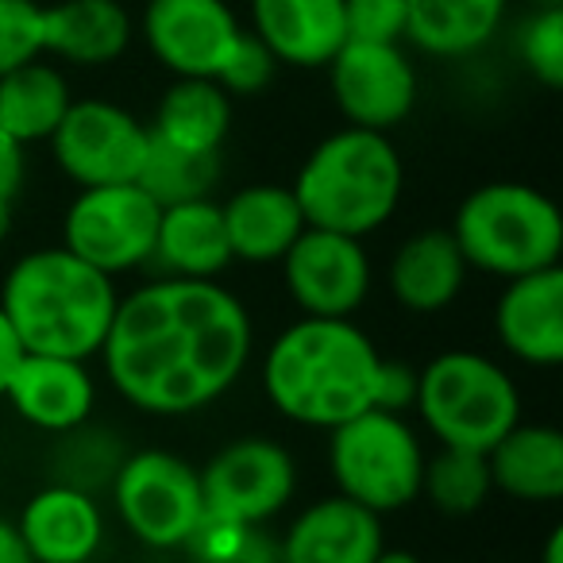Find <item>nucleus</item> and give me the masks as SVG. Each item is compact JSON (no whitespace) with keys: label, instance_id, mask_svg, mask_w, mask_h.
Wrapping results in <instances>:
<instances>
[{"label":"nucleus","instance_id":"f257e3e1","mask_svg":"<svg viewBox=\"0 0 563 563\" xmlns=\"http://www.w3.org/2000/svg\"><path fill=\"white\" fill-rule=\"evenodd\" d=\"M255 352V313L232 286L151 274L120 294L97 360L132 413L186 421L220 406L247 378Z\"/></svg>","mask_w":563,"mask_h":563},{"label":"nucleus","instance_id":"f03ea898","mask_svg":"<svg viewBox=\"0 0 563 563\" xmlns=\"http://www.w3.org/2000/svg\"><path fill=\"white\" fill-rule=\"evenodd\" d=\"M258 390L286 424L332 432L375 406V336L355 317H294L258 347Z\"/></svg>","mask_w":563,"mask_h":563},{"label":"nucleus","instance_id":"7ed1b4c3","mask_svg":"<svg viewBox=\"0 0 563 563\" xmlns=\"http://www.w3.org/2000/svg\"><path fill=\"white\" fill-rule=\"evenodd\" d=\"M120 282L63 243L27 247L0 274V309L24 352L97 360L120 306Z\"/></svg>","mask_w":563,"mask_h":563},{"label":"nucleus","instance_id":"20e7f679","mask_svg":"<svg viewBox=\"0 0 563 563\" xmlns=\"http://www.w3.org/2000/svg\"><path fill=\"white\" fill-rule=\"evenodd\" d=\"M309 228H329L355 240L383 232L406 197V163L390 132L336 128L301 158L290 181Z\"/></svg>","mask_w":563,"mask_h":563},{"label":"nucleus","instance_id":"39448f33","mask_svg":"<svg viewBox=\"0 0 563 563\" xmlns=\"http://www.w3.org/2000/svg\"><path fill=\"white\" fill-rule=\"evenodd\" d=\"M413 417L437 448L486 455L525 417V394L498 355L483 347H444L417 367Z\"/></svg>","mask_w":563,"mask_h":563},{"label":"nucleus","instance_id":"423d86ee","mask_svg":"<svg viewBox=\"0 0 563 563\" xmlns=\"http://www.w3.org/2000/svg\"><path fill=\"white\" fill-rule=\"evenodd\" d=\"M448 232L460 243L471 274H486L494 282L560 266L563 255L560 205L529 181L475 186L455 205Z\"/></svg>","mask_w":563,"mask_h":563},{"label":"nucleus","instance_id":"0eeeda50","mask_svg":"<svg viewBox=\"0 0 563 563\" xmlns=\"http://www.w3.org/2000/svg\"><path fill=\"white\" fill-rule=\"evenodd\" d=\"M424 460H429V440L413 417L386 413L375 406L336 424L324 448L332 490L378 517L406 514L421 501Z\"/></svg>","mask_w":563,"mask_h":563},{"label":"nucleus","instance_id":"6e6552de","mask_svg":"<svg viewBox=\"0 0 563 563\" xmlns=\"http://www.w3.org/2000/svg\"><path fill=\"white\" fill-rule=\"evenodd\" d=\"M104 494L120 529L147 552H181L205 521L201 471L163 444L128 448Z\"/></svg>","mask_w":563,"mask_h":563},{"label":"nucleus","instance_id":"1a4fd4ad","mask_svg":"<svg viewBox=\"0 0 563 563\" xmlns=\"http://www.w3.org/2000/svg\"><path fill=\"white\" fill-rule=\"evenodd\" d=\"M205 517L243 529H266L294 506L301 486L298 455L286 440L266 432H243L220 444L201 463Z\"/></svg>","mask_w":563,"mask_h":563},{"label":"nucleus","instance_id":"9d476101","mask_svg":"<svg viewBox=\"0 0 563 563\" xmlns=\"http://www.w3.org/2000/svg\"><path fill=\"white\" fill-rule=\"evenodd\" d=\"M158 212L163 209L140 181L74 189L58 220V243L120 282L151 266Z\"/></svg>","mask_w":563,"mask_h":563},{"label":"nucleus","instance_id":"9b49d317","mask_svg":"<svg viewBox=\"0 0 563 563\" xmlns=\"http://www.w3.org/2000/svg\"><path fill=\"white\" fill-rule=\"evenodd\" d=\"M47 147L51 163L74 189L124 186L140 178L151 147V128L120 101L74 97Z\"/></svg>","mask_w":563,"mask_h":563},{"label":"nucleus","instance_id":"f8f14e48","mask_svg":"<svg viewBox=\"0 0 563 563\" xmlns=\"http://www.w3.org/2000/svg\"><path fill=\"white\" fill-rule=\"evenodd\" d=\"M278 278L301 317H360L375 294V258L367 240L306 228L282 255Z\"/></svg>","mask_w":563,"mask_h":563},{"label":"nucleus","instance_id":"ddd939ff","mask_svg":"<svg viewBox=\"0 0 563 563\" xmlns=\"http://www.w3.org/2000/svg\"><path fill=\"white\" fill-rule=\"evenodd\" d=\"M329 93L344 124L367 132H394L417 109L421 78L406 43H360L347 40L332 55Z\"/></svg>","mask_w":563,"mask_h":563},{"label":"nucleus","instance_id":"4468645a","mask_svg":"<svg viewBox=\"0 0 563 563\" xmlns=\"http://www.w3.org/2000/svg\"><path fill=\"white\" fill-rule=\"evenodd\" d=\"M135 32L166 74L217 81L247 27L228 0H147Z\"/></svg>","mask_w":563,"mask_h":563},{"label":"nucleus","instance_id":"2eb2a0df","mask_svg":"<svg viewBox=\"0 0 563 563\" xmlns=\"http://www.w3.org/2000/svg\"><path fill=\"white\" fill-rule=\"evenodd\" d=\"M494 344L506 360L529 371H555L563 363V271H532L501 282L490 309Z\"/></svg>","mask_w":563,"mask_h":563},{"label":"nucleus","instance_id":"dca6fc26","mask_svg":"<svg viewBox=\"0 0 563 563\" xmlns=\"http://www.w3.org/2000/svg\"><path fill=\"white\" fill-rule=\"evenodd\" d=\"M386 548V517L344 494L298 506L274 537L278 563H375Z\"/></svg>","mask_w":563,"mask_h":563},{"label":"nucleus","instance_id":"f3484780","mask_svg":"<svg viewBox=\"0 0 563 563\" xmlns=\"http://www.w3.org/2000/svg\"><path fill=\"white\" fill-rule=\"evenodd\" d=\"M4 401L27 429L43 432V437H63V432L93 421L101 386H97L89 360L24 352V360L16 363L9 386H4Z\"/></svg>","mask_w":563,"mask_h":563},{"label":"nucleus","instance_id":"a211bd4d","mask_svg":"<svg viewBox=\"0 0 563 563\" xmlns=\"http://www.w3.org/2000/svg\"><path fill=\"white\" fill-rule=\"evenodd\" d=\"M16 529L35 563H93L109 544V509L101 494L51 478L20 506Z\"/></svg>","mask_w":563,"mask_h":563},{"label":"nucleus","instance_id":"6ab92c4d","mask_svg":"<svg viewBox=\"0 0 563 563\" xmlns=\"http://www.w3.org/2000/svg\"><path fill=\"white\" fill-rule=\"evenodd\" d=\"M471 266L448 228L409 232L386 263V294L409 317H440L463 298Z\"/></svg>","mask_w":563,"mask_h":563},{"label":"nucleus","instance_id":"aec40b11","mask_svg":"<svg viewBox=\"0 0 563 563\" xmlns=\"http://www.w3.org/2000/svg\"><path fill=\"white\" fill-rule=\"evenodd\" d=\"M247 32L290 70H324L347 43L344 0H247Z\"/></svg>","mask_w":563,"mask_h":563},{"label":"nucleus","instance_id":"412c9836","mask_svg":"<svg viewBox=\"0 0 563 563\" xmlns=\"http://www.w3.org/2000/svg\"><path fill=\"white\" fill-rule=\"evenodd\" d=\"M228 247L240 266H278L282 255L306 232V212L282 181H247L220 201Z\"/></svg>","mask_w":563,"mask_h":563},{"label":"nucleus","instance_id":"4be33fe9","mask_svg":"<svg viewBox=\"0 0 563 563\" xmlns=\"http://www.w3.org/2000/svg\"><path fill=\"white\" fill-rule=\"evenodd\" d=\"M235 266L228 247L220 197H194V201L166 205L158 212L155 251H151L147 274L163 278H197V282H224Z\"/></svg>","mask_w":563,"mask_h":563},{"label":"nucleus","instance_id":"5701e85b","mask_svg":"<svg viewBox=\"0 0 563 563\" xmlns=\"http://www.w3.org/2000/svg\"><path fill=\"white\" fill-rule=\"evenodd\" d=\"M135 20L120 0H58L43 4V51L63 66L101 70L128 55Z\"/></svg>","mask_w":563,"mask_h":563},{"label":"nucleus","instance_id":"b1692460","mask_svg":"<svg viewBox=\"0 0 563 563\" xmlns=\"http://www.w3.org/2000/svg\"><path fill=\"white\" fill-rule=\"evenodd\" d=\"M494 494L521 506H555L563 498V432L548 421H517L486 452Z\"/></svg>","mask_w":563,"mask_h":563},{"label":"nucleus","instance_id":"393cba45","mask_svg":"<svg viewBox=\"0 0 563 563\" xmlns=\"http://www.w3.org/2000/svg\"><path fill=\"white\" fill-rule=\"evenodd\" d=\"M509 0H406V43L429 58L460 63L494 43Z\"/></svg>","mask_w":563,"mask_h":563},{"label":"nucleus","instance_id":"a878e982","mask_svg":"<svg viewBox=\"0 0 563 563\" xmlns=\"http://www.w3.org/2000/svg\"><path fill=\"white\" fill-rule=\"evenodd\" d=\"M151 140L189 155H224L232 132V97L212 78H174L151 117Z\"/></svg>","mask_w":563,"mask_h":563},{"label":"nucleus","instance_id":"bb28decb","mask_svg":"<svg viewBox=\"0 0 563 563\" xmlns=\"http://www.w3.org/2000/svg\"><path fill=\"white\" fill-rule=\"evenodd\" d=\"M74 104L70 78L63 66L35 58L20 70L0 78V128L20 143V147H40L63 124L66 109Z\"/></svg>","mask_w":563,"mask_h":563},{"label":"nucleus","instance_id":"cd10ccee","mask_svg":"<svg viewBox=\"0 0 563 563\" xmlns=\"http://www.w3.org/2000/svg\"><path fill=\"white\" fill-rule=\"evenodd\" d=\"M128 455V440L120 437L112 424L86 421L78 429L55 437V452H51V478L66 486H78L89 494H104L117 475V467Z\"/></svg>","mask_w":563,"mask_h":563},{"label":"nucleus","instance_id":"c85d7f7f","mask_svg":"<svg viewBox=\"0 0 563 563\" xmlns=\"http://www.w3.org/2000/svg\"><path fill=\"white\" fill-rule=\"evenodd\" d=\"M421 498L437 509L440 517H475L494 498L490 467L486 455L460 452V448H437L424 460Z\"/></svg>","mask_w":563,"mask_h":563},{"label":"nucleus","instance_id":"c756f323","mask_svg":"<svg viewBox=\"0 0 563 563\" xmlns=\"http://www.w3.org/2000/svg\"><path fill=\"white\" fill-rule=\"evenodd\" d=\"M135 181L155 197L158 209L194 201V197H217L220 181H224V155H189V151L151 140L143 170Z\"/></svg>","mask_w":563,"mask_h":563},{"label":"nucleus","instance_id":"7c9ffc66","mask_svg":"<svg viewBox=\"0 0 563 563\" xmlns=\"http://www.w3.org/2000/svg\"><path fill=\"white\" fill-rule=\"evenodd\" d=\"M517 58L544 89L563 86V4H540L517 32Z\"/></svg>","mask_w":563,"mask_h":563},{"label":"nucleus","instance_id":"2f4dec72","mask_svg":"<svg viewBox=\"0 0 563 563\" xmlns=\"http://www.w3.org/2000/svg\"><path fill=\"white\" fill-rule=\"evenodd\" d=\"M35 58H47L43 4L40 0H0V78Z\"/></svg>","mask_w":563,"mask_h":563},{"label":"nucleus","instance_id":"473e14b6","mask_svg":"<svg viewBox=\"0 0 563 563\" xmlns=\"http://www.w3.org/2000/svg\"><path fill=\"white\" fill-rule=\"evenodd\" d=\"M271 540L274 537L266 529H243V525L205 517L181 552L194 563H240V560H247V555H255L258 548L271 544Z\"/></svg>","mask_w":563,"mask_h":563},{"label":"nucleus","instance_id":"72a5a7b5","mask_svg":"<svg viewBox=\"0 0 563 563\" xmlns=\"http://www.w3.org/2000/svg\"><path fill=\"white\" fill-rule=\"evenodd\" d=\"M278 70H282L278 58H274L255 35L243 32L240 43L232 47V55H228L224 70L217 74V81H220V89L235 101V97L266 93V89L274 86V78H278Z\"/></svg>","mask_w":563,"mask_h":563},{"label":"nucleus","instance_id":"f704fd0d","mask_svg":"<svg viewBox=\"0 0 563 563\" xmlns=\"http://www.w3.org/2000/svg\"><path fill=\"white\" fill-rule=\"evenodd\" d=\"M347 40L406 43V0H344Z\"/></svg>","mask_w":563,"mask_h":563},{"label":"nucleus","instance_id":"c9c22d12","mask_svg":"<svg viewBox=\"0 0 563 563\" xmlns=\"http://www.w3.org/2000/svg\"><path fill=\"white\" fill-rule=\"evenodd\" d=\"M413 398H417V367L406 360L383 355L378 378H375V409H386V413H413Z\"/></svg>","mask_w":563,"mask_h":563},{"label":"nucleus","instance_id":"e433bc0d","mask_svg":"<svg viewBox=\"0 0 563 563\" xmlns=\"http://www.w3.org/2000/svg\"><path fill=\"white\" fill-rule=\"evenodd\" d=\"M27 186V147H20L4 128H0V201L16 205Z\"/></svg>","mask_w":563,"mask_h":563},{"label":"nucleus","instance_id":"4c0bfd02","mask_svg":"<svg viewBox=\"0 0 563 563\" xmlns=\"http://www.w3.org/2000/svg\"><path fill=\"white\" fill-rule=\"evenodd\" d=\"M20 360H24V344H20L9 313L0 309V398H4V386H9V378H12V371H16Z\"/></svg>","mask_w":563,"mask_h":563},{"label":"nucleus","instance_id":"58836bf2","mask_svg":"<svg viewBox=\"0 0 563 563\" xmlns=\"http://www.w3.org/2000/svg\"><path fill=\"white\" fill-rule=\"evenodd\" d=\"M0 563H35L16 521H9V517H0Z\"/></svg>","mask_w":563,"mask_h":563},{"label":"nucleus","instance_id":"ea45409f","mask_svg":"<svg viewBox=\"0 0 563 563\" xmlns=\"http://www.w3.org/2000/svg\"><path fill=\"white\" fill-rule=\"evenodd\" d=\"M537 563H563V525H552V529H548Z\"/></svg>","mask_w":563,"mask_h":563},{"label":"nucleus","instance_id":"a19ab883","mask_svg":"<svg viewBox=\"0 0 563 563\" xmlns=\"http://www.w3.org/2000/svg\"><path fill=\"white\" fill-rule=\"evenodd\" d=\"M375 563H424V560L417 552H409V548H390V544H386L383 552H378Z\"/></svg>","mask_w":563,"mask_h":563},{"label":"nucleus","instance_id":"79ce46f5","mask_svg":"<svg viewBox=\"0 0 563 563\" xmlns=\"http://www.w3.org/2000/svg\"><path fill=\"white\" fill-rule=\"evenodd\" d=\"M12 228H16V205L0 201V247L12 240Z\"/></svg>","mask_w":563,"mask_h":563},{"label":"nucleus","instance_id":"37998d69","mask_svg":"<svg viewBox=\"0 0 563 563\" xmlns=\"http://www.w3.org/2000/svg\"><path fill=\"white\" fill-rule=\"evenodd\" d=\"M240 563H278V555H274V540L266 548H258L255 555H247V560H240Z\"/></svg>","mask_w":563,"mask_h":563},{"label":"nucleus","instance_id":"c03bdc74","mask_svg":"<svg viewBox=\"0 0 563 563\" xmlns=\"http://www.w3.org/2000/svg\"><path fill=\"white\" fill-rule=\"evenodd\" d=\"M540 4H563V0H540Z\"/></svg>","mask_w":563,"mask_h":563}]
</instances>
